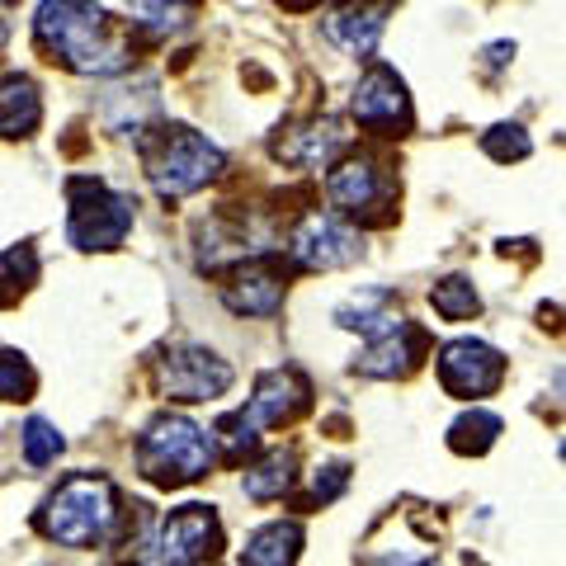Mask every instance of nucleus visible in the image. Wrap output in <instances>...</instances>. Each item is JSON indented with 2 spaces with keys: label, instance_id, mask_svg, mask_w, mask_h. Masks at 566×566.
Returning a JSON list of instances; mask_svg holds the SVG:
<instances>
[{
  "label": "nucleus",
  "instance_id": "obj_1",
  "mask_svg": "<svg viewBox=\"0 0 566 566\" xmlns=\"http://www.w3.org/2000/svg\"><path fill=\"white\" fill-rule=\"evenodd\" d=\"M33 48L76 76H123L133 66V33L95 0H43Z\"/></svg>",
  "mask_w": 566,
  "mask_h": 566
},
{
  "label": "nucleus",
  "instance_id": "obj_2",
  "mask_svg": "<svg viewBox=\"0 0 566 566\" xmlns=\"http://www.w3.org/2000/svg\"><path fill=\"white\" fill-rule=\"evenodd\" d=\"M137 156L147 170L151 189L166 203H180L189 193L208 189L227 170V156L218 142H208L203 133H193L189 123H147L137 133Z\"/></svg>",
  "mask_w": 566,
  "mask_h": 566
},
{
  "label": "nucleus",
  "instance_id": "obj_3",
  "mask_svg": "<svg viewBox=\"0 0 566 566\" xmlns=\"http://www.w3.org/2000/svg\"><path fill=\"white\" fill-rule=\"evenodd\" d=\"M118 524H123L118 486L99 472H71L33 515V528L62 547H99L114 538Z\"/></svg>",
  "mask_w": 566,
  "mask_h": 566
},
{
  "label": "nucleus",
  "instance_id": "obj_4",
  "mask_svg": "<svg viewBox=\"0 0 566 566\" xmlns=\"http://www.w3.org/2000/svg\"><path fill=\"white\" fill-rule=\"evenodd\" d=\"M212 458H218L212 434L203 424H193L189 416H175V411L147 420V430L137 439V472L161 491L203 482L212 472Z\"/></svg>",
  "mask_w": 566,
  "mask_h": 566
},
{
  "label": "nucleus",
  "instance_id": "obj_5",
  "mask_svg": "<svg viewBox=\"0 0 566 566\" xmlns=\"http://www.w3.org/2000/svg\"><path fill=\"white\" fill-rule=\"evenodd\" d=\"M137 203L99 175H71L66 180V241L76 251H118L133 232Z\"/></svg>",
  "mask_w": 566,
  "mask_h": 566
},
{
  "label": "nucleus",
  "instance_id": "obj_6",
  "mask_svg": "<svg viewBox=\"0 0 566 566\" xmlns=\"http://www.w3.org/2000/svg\"><path fill=\"white\" fill-rule=\"evenodd\" d=\"M349 114L364 133H374L382 142L411 137V128H416V109H411V95H406V81L387 62H374L359 76V85H354V95H349Z\"/></svg>",
  "mask_w": 566,
  "mask_h": 566
},
{
  "label": "nucleus",
  "instance_id": "obj_7",
  "mask_svg": "<svg viewBox=\"0 0 566 566\" xmlns=\"http://www.w3.org/2000/svg\"><path fill=\"white\" fill-rule=\"evenodd\" d=\"M222 553V520L212 505H180L161 520V528L142 547V562H166V566H189L208 562Z\"/></svg>",
  "mask_w": 566,
  "mask_h": 566
},
{
  "label": "nucleus",
  "instance_id": "obj_8",
  "mask_svg": "<svg viewBox=\"0 0 566 566\" xmlns=\"http://www.w3.org/2000/svg\"><path fill=\"white\" fill-rule=\"evenodd\" d=\"M232 364L218 359L212 349L203 345H170L161 359H156V387H161V397L170 401H218L232 392Z\"/></svg>",
  "mask_w": 566,
  "mask_h": 566
},
{
  "label": "nucleus",
  "instance_id": "obj_9",
  "mask_svg": "<svg viewBox=\"0 0 566 566\" xmlns=\"http://www.w3.org/2000/svg\"><path fill=\"white\" fill-rule=\"evenodd\" d=\"M326 193H331V203L340 208L345 218L387 222L392 212H387L382 203H392L397 180H392V166H387V161H378V156L359 151V156H345V161L331 170Z\"/></svg>",
  "mask_w": 566,
  "mask_h": 566
},
{
  "label": "nucleus",
  "instance_id": "obj_10",
  "mask_svg": "<svg viewBox=\"0 0 566 566\" xmlns=\"http://www.w3.org/2000/svg\"><path fill=\"white\" fill-rule=\"evenodd\" d=\"M289 279H293V260L274 251H255L227 270L222 303L232 316H274L283 307V293H289Z\"/></svg>",
  "mask_w": 566,
  "mask_h": 566
},
{
  "label": "nucleus",
  "instance_id": "obj_11",
  "mask_svg": "<svg viewBox=\"0 0 566 566\" xmlns=\"http://www.w3.org/2000/svg\"><path fill=\"white\" fill-rule=\"evenodd\" d=\"M289 260L293 270H345V264L364 260V237L349 222H340L335 212H307L289 237Z\"/></svg>",
  "mask_w": 566,
  "mask_h": 566
},
{
  "label": "nucleus",
  "instance_id": "obj_12",
  "mask_svg": "<svg viewBox=\"0 0 566 566\" xmlns=\"http://www.w3.org/2000/svg\"><path fill=\"white\" fill-rule=\"evenodd\" d=\"M505 382V354L491 349L486 340H449L439 349V387L458 401L491 397Z\"/></svg>",
  "mask_w": 566,
  "mask_h": 566
},
{
  "label": "nucleus",
  "instance_id": "obj_13",
  "mask_svg": "<svg viewBox=\"0 0 566 566\" xmlns=\"http://www.w3.org/2000/svg\"><path fill=\"white\" fill-rule=\"evenodd\" d=\"M424 354H430V335H424V326L401 316L397 326L368 335L364 354L354 359V374H364V378H411L424 364Z\"/></svg>",
  "mask_w": 566,
  "mask_h": 566
},
{
  "label": "nucleus",
  "instance_id": "obj_14",
  "mask_svg": "<svg viewBox=\"0 0 566 566\" xmlns=\"http://www.w3.org/2000/svg\"><path fill=\"white\" fill-rule=\"evenodd\" d=\"M349 133L340 128V118L331 114H316L307 123H293V128H283V137H274V161L283 166H303V170H326L335 156L345 151Z\"/></svg>",
  "mask_w": 566,
  "mask_h": 566
},
{
  "label": "nucleus",
  "instance_id": "obj_15",
  "mask_svg": "<svg viewBox=\"0 0 566 566\" xmlns=\"http://www.w3.org/2000/svg\"><path fill=\"white\" fill-rule=\"evenodd\" d=\"M307 406H312V382L297 368H270V374L255 378V397L245 401V411L260 420V430H279V424H293Z\"/></svg>",
  "mask_w": 566,
  "mask_h": 566
},
{
  "label": "nucleus",
  "instance_id": "obj_16",
  "mask_svg": "<svg viewBox=\"0 0 566 566\" xmlns=\"http://www.w3.org/2000/svg\"><path fill=\"white\" fill-rule=\"evenodd\" d=\"M387 14H392V0H345L340 10H331L326 39L340 52H349V57H374Z\"/></svg>",
  "mask_w": 566,
  "mask_h": 566
},
{
  "label": "nucleus",
  "instance_id": "obj_17",
  "mask_svg": "<svg viewBox=\"0 0 566 566\" xmlns=\"http://www.w3.org/2000/svg\"><path fill=\"white\" fill-rule=\"evenodd\" d=\"M43 123L39 85L24 71H6L0 76V137H29Z\"/></svg>",
  "mask_w": 566,
  "mask_h": 566
},
{
  "label": "nucleus",
  "instance_id": "obj_18",
  "mask_svg": "<svg viewBox=\"0 0 566 566\" xmlns=\"http://www.w3.org/2000/svg\"><path fill=\"white\" fill-rule=\"evenodd\" d=\"M401 322V312L392 303V293L387 289H359V293H349L340 307H335V326L340 331H359V335H378L387 326H397Z\"/></svg>",
  "mask_w": 566,
  "mask_h": 566
},
{
  "label": "nucleus",
  "instance_id": "obj_19",
  "mask_svg": "<svg viewBox=\"0 0 566 566\" xmlns=\"http://www.w3.org/2000/svg\"><path fill=\"white\" fill-rule=\"evenodd\" d=\"M297 553H303V524L297 520H274V524H264V528H255V534L245 538L241 562L283 566V562H297Z\"/></svg>",
  "mask_w": 566,
  "mask_h": 566
},
{
  "label": "nucleus",
  "instance_id": "obj_20",
  "mask_svg": "<svg viewBox=\"0 0 566 566\" xmlns=\"http://www.w3.org/2000/svg\"><path fill=\"white\" fill-rule=\"evenodd\" d=\"M293 476H297V453L274 449V453H264L255 468H245L241 491L251 495V501H279V495L293 486Z\"/></svg>",
  "mask_w": 566,
  "mask_h": 566
},
{
  "label": "nucleus",
  "instance_id": "obj_21",
  "mask_svg": "<svg viewBox=\"0 0 566 566\" xmlns=\"http://www.w3.org/2000/svg\"><path fill=\"white\" fill-rule=\"evenodd\" d=\"M212 449H218L227 463H245V458L260 453V420L237 406V411H227L218 424H212Z\"/></svg>",
  "mask_w": 566,
  "mask_h": 566
},
{
  "label": "nucleus",
  "instance_id": "obj_22",
  "mask_svg": "<svg viewBox=\"0 0 566 566\" xmlns=\"http://www.w3.org/2000/svg\"><path fill=\"white\" fill-rule=\"evenodd\" d=\"M495 439H501V416L495 411H482V406H472L468 416H458L449 424V449L463 453V458H482Z\"/></svg>",
  "mask_w": 566,
  "mask_h": 566
},
{
  "label": "nucleus",
  "instance_id": "obj_23",
  "mask_svg": "<svg viewBox=\"0 0 566 566\" xmlns=\"http://www.w3.org/2000/svg\"><path fill=\"white\" fill-rule=\"evenodd\" d=\"M33 283H39V255H33V245L0 251V307H14Z\"/></svg>",
  "mask_w": 566,
  "mask_h": 566
},
{
  "label": "nucleus",
  "instance_id": "obj_24",
  "mask_svg": "<svg viewBox=\"0 0 566 566\" xmlns=\"http://www.w3.org/2000/svg\"><path fill=\"white\" fill-rule=\"evenodd\" d=\"M430 307L444 316V322H472V316L482 312V297H476L472 279L449 274V279H439L434 289H430Z\"/></svg>",
  "mask_w": 566,
  "mask_h": 566
},
{
  "label": "nucleus",
  "instance_id": "obj_25",
  "mask_svg": "<svg viewBox=\"0 0 566 566\" xmlns=\"http://www.w3.org/2000/svg\"><path fill=\"white\" fill-rule=\"evenodd\" d=\"M33 387H39L33 364L20 349L0 345V401H33Z\"/></svg>",
  "mask_w": 566,
  "mask_h": 566
},
{
  "label": "nucleus",
  "instance_id": "obj_26",
  "mask_svg": "<svg viewBox=\"0 0 566 566\" xmlns=\"http://www.w3.org/2000/svg\"><path fill=\"white\" fill-rule=\"evenodd\" d=\"M20 444H24V463H29V468H48V463H57V453L66 449V439L57 434V424H48L43 416H33V420L24 424Z\"/></svg>",
  "mask_w": 566,
  "mask_h": 566
},
{
  "label": "nucleus",
  "instance_id": "obj_27",
  "mask_svg": "<svg viewBox=\"0 0 566 566\" xmlns=\"http://www.w3.org/2000/svg\"><path fill=\"white\" fill-rule=\"evenodd\" d=\"M482 151L491 156V161L510 166V161H524V156L534 151V142H528V133L520 128V123H495L491 133H482Z\"/></svg>",
  "mask_w": 566,
  "mask_h": 566
},
{
  "label": "nucleus",
  "instance_id": "obj_28",
  "mask_svg": "<svg viewBox=\"0 0 566 566\" xmlns=\"http://www.w3.org/2000/svg\"><path fill=\"white\" fill-rule=\"evenodd\" d=\"M345 486H349V468H345V463L316 468V472H312V486H307V505H331Z\"/></svg>",
  "mask_w": 566,
  "mask_h": 566
},
{
  "label": "nucleus",
  "instance_id": "obj_29",
  "mask_svg": "<svg viewBox=\"0 0 566 566\" xmlns=\"http://www.w3.org/2000/svg\"><path fill=\"white\" fill-rule=\"evenodd\" d=\"M283 10H312V6H340V0H279Z\"/></svg>",
  "mask_w": 566,
  "mask_h": 566
},
{
  "label": "nucleus",
  "instance_id": "obj_30",
  "mask_svg": "<svg viewBox=\"0 0 566 566\" xmlns=\"http://www.w3.org/2000/svg\"><path fill=\"white\" fill-rule=\"evenodd\" d=\"M6 43H10V24H6V14H0V52H6Z\"/></svg>",
  "mask_w": 566,
  "mask_h": 566
}]
</instances>
